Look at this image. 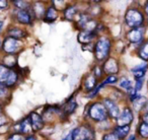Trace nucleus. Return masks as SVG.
<instances>
[{
    "label": "nucleus",
    "mask_w": 148,
    "mask_h": 140,
    "mask_svg": "<svg viewBox=\"0 0 148 140\" xmlns=\"http://www.w3.org/2000/svg\"><path fill=\"white\" fill-rule=\"evenodd\" d=\"M112 50V40L108 36H99L95 42L93 55L95 59L99 63H103L110 58Z\"/></svg>",
    "instance_id": "1"
},
{
    "label": "nucleus",
    "mask_w": 148,
    "mask_h": 140,
    "mask_svg": "<svg viewBox=\"0 0 148 140\" xmlns=\"http://www.w3.org/2000/svg\"><path fill=\"white\" fill-rule=\"evenodd\" d=\"M125 23L131 29L143 27L145 23V14L139 7H129L125 13Z\"/></svg>",
    "instance_id": "2"
},
{
    "label": "nucleus",
    "mask_w": 148,
    "mask_h": 140,
    "mask_svg": "<svg viewBox=\"0 0 148 140\" xmlns=\"http://www.w3.org/2000/svg\"><path fill=\"white\" fill-rule=\"evenodd\" d=\"M87 117L89 120L97 123H101V122H105L107 120H109V115L108 112L106 110L105 105L103 104V102H93L87 108Z\"/></svg>",
    "instance_id": "3"
},
{
    "label": "nucleus",
    "mask_w": 148,
    "mask_h": 140,
    "mask_svg": "<svg viewBox=\"0 0 148 140\" xmlns=\"http://www.w3.org/2000/svg\"><path fill=\"white\" fill-rule=\"evenodd\" d=\"M25 48V43L21 40L5 37L1 44V51L4 55H17Z\"/></svg>",
    "instance_id": "4"
},
{
    "label": "nucleus",
    "mask_w": 148,
    "mask_h": 140,
    "mask_svg": "<svg viewBox=\"0 0 148 140\" xmlns=\"http://www.w3.org/2000/svg\"><path fill=\"white\" fill-rule=\"evenodd\" d=\"M73 134L74 140H88V139H95V129L92 126L88 123L81 124L78 127L74 128L71 130Z\"/></svg>",
    "instance_id": "5"
},
{
    "label": "nucleus",
    "mask_w": 148,
    "mask_h": 140,
    "mask_svg": "<svg viewBox=\"0 0 148 140\" xmlns=\"http://www.w3.org/2000/svg\"><path fill=\"white\" fill-rule=\"evenodd\" d=\"M12 17L16 23L23 25H32L34 19H36L33 10L31 9H17L14 8L12 11Z\"/></svg>",
    "instance_id": "6"
},
{
    "label": "nucleus",
    "mask_w": 148,
    "mask_h": 140,
    "mask_svg": "<svg viewBox=\"0 0 148 140\" xmlns=\"http://www.w3.org/2000/svg\"><path fill=\"white\" fill-rule=\"evenodd\" d=\"M145 27H136V29H131L126 35V39L130 44L133 45H140L144 42V37H145Z\"/></svg>",
    "instance_id": "7"
},
{
    "label": "nucleus",
    "mask_w": 148,
    "mask_h": 140,
    "mask_svg": "<svg viewBox=\"0 0 148 140\" xmlns=\"http://www.w3.org/2000/svg\"><path fill=\"white\" fill-rule=\"evenodd\" d=\"M134 120V112L133 109L128 106L123 108V110L120 113L119 117L116 120L117 126H131L132 122Z\"/></svg>",
    "instance_id": "8"
},
{
    "label": "nucleus",
    "mask_w": 148,
    "mask_h": 140,
    "mask_svg": "<svg viewBox=\"0 0 148 140\" xmlns=\"http://www.w3.org/2000/svg\"><path fill=\"white\" fill-rule=\"evenodd\" d=\"M101 102L105 105L106 110L108 112V115H109V118L116 121L117 118L119 117L120 113H121V110H120L118 103L114 101V100L110 99V97H105Z\"/></svg>",
    "instance_id": "9"
},
{
    "label": "nucleus",
    "mask_w": 148,
    "mask_h": 140,
    "mask_svg": "<svg viewBox=\"0 0 148 140\" xmlns=\"http://www.w3.org/2000/svg\"><path fill=\"white\" fill-rule=\"evenodd\" d=\"M32 131L33 130H32L31 124H29V120L27 116L12 125V133H19L27 136L32 134Z\"/></svg>",
    "instance_id": "10"
},
{
    "label": "nucleus",
    "mask_w": 148,
    "mask_h": 140,
    "mask_svg": "<svg viewBox=\"0 0 148 140\" xmlns=\"http://www.w3.org/2000/svg\"><path fill=\"white\" fill-rule=\"evenodd\" d=\"M103 73L108 75H117L120 71V64L116 58L110 57L108 60H106L103 64Z\"/></svg>",
    "instance_id": "11"
},
{
    "label": "nucleus",
    "mask_w": 148,
    "mask_h": 140,
    "mask_svg": "<svg viewBox=\"0 0 148 140\" xmlns=\"http://www.w3.org/2000/svg\"><path fill=\"white\" fill-rule=\"evenodd\" d=\"M27 117H29L33 132H40L43 130L44 126H45V121H44L42 115H40L37 112H32Z\"/></svg>",
    "instance_id": "12"
},
{
    "label": "nucleus",
    "mask_w": 148,
    "mask_h": 140,
    "mask_svg": "<svg viewBox=\"0 0 148 140\" xmlns=\"http://www.w3.org/2000/svg\"><path fill=\"white\" fill-rule=\"evenodd\" d=\"M97 38H99V34L97 32L91 31H80L77 36V40L82 46L93 44V42L97 41Z\"/></svg>",
    "instance_id": "13"
},
{
    "label": "nucleus",
    "mask_w": 148,
    "mask_h": 140,
    "mask_svg": "<svg viewBox=\"0 0 148 140\" xmlns=\"http://www.w3.org/2000/svg\"><path fill=\"white\" fill-rule=\"evenodd\" d=\"M99 85V79L95 77V75L92 72H90L89 74L85 75L82 79V89L84 91V93H91L95 87Z\"/></svg>",
    "instance_id": "14"
},
{
    "label": "nucleus",
    "mask_w": 148,
    "mask_h": 140,
    "mask_svg": "<svg viewBox=\"0 0 148 140\" xmlns=\"http://www.w3.org/2000/svg\"><path fill=\"white\" fill-rule=\"evenodd\" d=\"M6 37H10L13 38V39L23 41V39L27 37V32L25 27H17V25H11V27H9L7 29Z\"/></svg>",
    "instance_id": "15"
},
{
    "label": "nucleus",
    "mask_w": 148,
    "mask_h": 140,
    "mask_svg": "<svg viewBox=\"0 0 148 140\" xmlns=\"http://www.w3.org/2000/svg\"><path fill=\"white\" fill-rule=\"evenodd\" d=\"M80 13H81V11L77 8L76 5H74V4L66 5V7L64 8V17H65V19H67V21H69L76 23L79 15H80Z\"/></svg>",
    "instance_id": "16"
},
{
    "label": "nucleus",
    "mask_w": 148,
    "mask_h": 140,
    "mask_svg": "<svg viewBox=\"0 0 148 140\" xmlns=\"http://www.w3.org/2000/svg\"><path fill=\"white\" fill-rule=\"evenodd\" d=\"M59 17V9L56 6H54V4H51L49 6H47L45 11V14H44L43 21L45 23H52L54 21H56Z\"/></svg>",
    "instance_id": "17"
},
{
    "label": "nucleus",
    "mask_w": 148,
    "mask_h": 140,
    "mask_svg": "<svg viewBox=\"0 0 148 140\" xmlns=\"http://www.w3.org/2000/svg\"><path fill=\"white\" fill-rule=\"evenodd\" d=\"M21 77L19 75V72L17 69H10V72L8 74V77H7L6 81H5L4 84L6 85L9 89H13V87L16 86L17 82H18V79Z\"/></svg>",
    "instance_id": "18"
},
{
    "label": "nucleus",
    "mask_w": 148,
    "mask_h": 140,
    "mask_svg": "<svg viewBox=\"0 0 148 140\" xmlns=\"http://www.w3.org/2000/svg\"><path fill=\"white\" fill-rule=\"evenodd\" d=\"M147 69H148V63L140 64V65H137L134 68H132L131 72L133 73V76L135 78V80H137V79H144Z\"/></svg>",
    "instance_id": "19"
},
{
    "label": "nucleus",
    "mask_w": 148,
    "mask_h": 140,
    "mask_svg": "<svg viewBox=\"0 0 148 140\" xmlns=\"http://www.w3.org/2000/svg\"><path fill=\"white\" fill-rule=\"evenodd\" d=\"M77 109V102L75 99H70L61 107V111L64 116L71 115Z\"/></svg>",
    "instance_id": "20"
},
{
    "label": "nucleus",
    "mask_w": 148,
    "mask_h": 140,
    "mask_svg": "<svg viewBox=\"0 0 148 140\" xmlns=\"http://www.w3.org/2000/svg\"><path fill=\"white\" fill-rule=\"evenodd\" d=\"M131 131V126H117L113 128V132L118 136L120 140H125L130 135Z\"/></svg>",
    "instance_id": "21"
},
{
    "label": "nucleus",
    "mask_w": 148,
    "mask_h": 140,
    "mask_svg": "<svg viewBox=\"0 0 148 140\" xmlns=\"http://www.w3.org/2000/svg\"><path fill=\"white\" fill-rule=\"evenodd\" d=\"M1 63L9 69H17V56L16 55H4Z\"/></svg>",
    "instance_id": "22"
},
{
    "label": "nucleus",
    "mask_w": 148,
    "mask_h": 140,
    "mask_svg": "<svg viewBox=\"0 0 148 140\" xmlns=\"http://www.w3.org/2000/svg\"><path fill=\"white\" fill-rule=\"evenodd\" d=\"M46 8L47 7H45L44 3L40 2V1L32 4V10H33L34 15H35L36 19H43L44 14H45Z\"/></svg>",
    "instance_id": "23"
},
{
    "label": "nucleus",
    "mask_w": 148,
    "mask_h": 140,
    "mask_svg": "<svg viewBox=\"0 0 148 140\" xmlns=\"http://www.w3.org/2000/svg\"><path fill=\"white\" fill-rule=\"evenodd\" d=\"M137 56L144 62H148V41L140 44L137 49Z\"/></svg>",
    "instance_id": "24"
},
{
    "label": "nucleus",
    "mask_w": 148,
    "mask_h": 140,
    "mask_svg": "<svg viewBox=\"0 0 148 140\" xmlns=\"http://www.w3.org/2000/svg\"><path fill=\"white\" fill-rule=\"evenodd\" d=\"M10 91L11 89L4 83H0V103L3 104L4 102L10 101Z\"/></svg>",
    "instance_id": "25"
},
{
    "label": "nucleus",
    "mask_w": 148,
    "mask_h": 140,
    "mask_svg": "<svg viewBox=\"0 0 148 140\" xmlns=\"http://www.w3.org/2000/svg\"><path fill=\"white\" fill-rule=\"evenodd\" d=\"M118 83H119V86L121 87L123 91H125L126 93H130V91H131L132 89H134L132 81L130 80L128 77H126V76L121 77V78L119 79V81H118Z\"/></svg>",
    "instance_id": "26"
},
{
    "label": "nucleus",
    "mask_w": 148,
    "mask_h": 140,
    "mask_svg": "<svg viewBox=\"0 0 148 140\" xmlns=\"http://www.w3.org/2000/svg\"><path fill=\"white\" fill-rule=\"evenodd\" d=\"M137 135L141 139H148V124L140 121L137 126Z\"/></svg>",
    "instance_id": "27"
},
{
    "label": "nucleus",
    "mask_w": 148,
    "mask_h": 140,
    "mask_svg": "<svg viewBox=\"0 0 148 140\" xmlns=\"http://www.w3.org/2000/svg\"><path fill=\"white\" fill-rule=\"evenodd\" d=\"M146 101H147V99H146L145 97L139 95L137 97H136L135 101L132 103V105H133V109L136 110L137 112H140V113H141L142 110H143V108H144V106H145V104H146Z\"/></svg>",
    "instance_id": "28"
},
{
    "label": "nucleus",
    "mask_w": 148,
    "mask_h": 140,
    "mask_svg": "<svg viewBox=\"0 0 148 140\" xmlns=\"http://www.w3.org/2000/svg\"><path fill=\"white\" fill-rule=\"evenodd\" d=\"M118 81H119V77H118L117 75H108L107 77H105V78L99 83V85L101 89H103V87L108 86V85L115 84Z\"/></svg>",
    "instance_id": "29"
},
{
    "label": "nucleus",
    "mask_w": 148,
    "mask_h": 140,
    "mask_svg": "<svg viewBox=\"0 0 148 140\" xmlns=\"http://www.w3.org/2000/svg\"><path fill=\"white\" fill-rule=\"evenodd\" d=\"M9 72H10V69L0 62V83H5L7 77H8Z\"/></svg>",
    "instance_id": "30"
},
{
    "label": "nucleus",
    "mask_w": 148,
    "mask_h": 140,
    "mask_svg": "<svg viewBox=\"0 0 148 140\" xmlns=\"http://www.w3.org/2000/svg\"><path fill=\"white\" fill-rule=\"evenodd\" d=\"M12 4L14 8L17 9H31L32 4L29 1H23V0H14L12 1Z\"/></svg>",
    "instance_id": "31"
},
{
    "label": "nucleus",
    "mask_w": 148,
    "mask_h": 140,
    "mask_svg": "<svg viewBox=\"0 0 148 140\" xmlns=\"http://www.w3.org/2000/svg\"><path fill=\"white\" fill-rule=\"evenodd\" d=\"M9 118L3 113L2 111H0V131L3 129V128H6L9 129L10 127V124H9Z\"/></svg>",
    "instance_id": "32"
},
{
    "label": "nucleus",
    "mask_w": 148,
    "mask_h": 140,
    "mask_svg": "<svg viewBox=\"0 0 148 140\" xmlns=\"http://www.w3.org/2000/svg\"><path fill=\"white\" fill-rule=\"evenodd\" d=\"M92 73L95 75V77H97V79H101V77H103V75L105 74V73H103V67H101V65H95V67H93Z\"/></svg>",
    "instance_id": "33"
},
{
    "label": "nucleus",
    "mask_w": 148,
    "mask_h": 140,
    "mask_svg": "<svg viewBox=\"0 0 148 140\" xmlns=\"http://www.w3.org/2000/svg\"><path fill=\"white\" fill-rule=\"evenodd\" d=\"M6 140H25V135L19 133H10L6 137Z\"/></svg>",
    "instance_id": "34"
},
{
    "label": "nucleus",
    "mask_w": 148,
    "mask_h": 140,
    "mask_svg": "<svg viewBox=\"0 0 148 140\" xmlns=\"http://www.w3.org/2000/svg\"><path fill=\"white\" fill-rule=\"evenodd\" d=\"M103 140H120V139L113 131H111V132H107V133L103 134Z\"/></svg>",
    "instance_id": "35"
},
{
    "label": "nucleus",
    "mask_w": 148,
    "mask_h": 140,
    "mask_svg": "<svg viewBox=\"0 0 148 140\" xmlns=\"http://www.w3.org/2000/svg\"><path fill=\"white\" fill-rule=\"evenodd\" d=\"M143 83H144V79H137V80H135L134 89H135V91L137 93L142 89V87H143Z\"/></svg>",
    "instance_id": "36"
},
{
    "label": "nucleus",
    "mask_w": 148,
    "mask_h": 140,
    "mask_svg": "<svg viewBox=\"0 0 148 140\" xmlns=\"http://www.w3.org/2000/svg\"><path fill=\"white\" fill-rule=\"evenodd\" d=\"M9 6V3L7 0H0V9H5Z\"/></svg>",
    "instance_id": "37"
},
{
    "label": "nucleus",
    "mask_w": 148,
    "mask_h": 140,
    "mask_svg": "<svg viewBox=\"0 0 148 140\" xmlns=\"http://www.w3.org/2000/svg\"><path fill=\"white\" fill-rule=\"evenodd\" d=\"M140 121L148 124V114H141L140 115Z\"/></svg>",
    "instance_id": "38"
},
{
    "label": "nucleus",
    "mask_w": 148,
    "mask_h": 140,
    "mask_svg": "<svg viewBox=\"0 0 148 140\" xmlns=\"http://www.w3.org/2000/svg\"><path fill=\"white\" fill-rule=\"evenodd\" d=\"M25 140H38V138L35 134L32 133V134H29V135L25 136Z\"/></svg>",
    "instance_id": "39"
},
{
    "label": "nucleus",
    "mask_w": 148,
    "mask_h": 140,
    "mask_svg": "<svg viewBox=\"0 0 148 140\" xmlns=\"http://www.w3.org/2000/svg\"><path fill=\"white\" fill-rule=\"evenodd\" d=\"M63 140H74L73 134H72V131H70L69 133H68L67 135H66L65 137L63 138Z\"/></svg>",
    "instance_id": "40"
},
{
    "label": "nucleus",
    "mask_w": 148,
    "mask_h": 140,
    "mask_svg": "<svg viewBox=\"0 0 148 140\" xmlns=\"http://www.w3.org/2000/svg\"><path fill=\"white\" fill-rule=\"evenodd\" d=\"M143 12L144 14H145V16L148 17V1H146L145 4H144V8H143Z\"/></svg>",
    "instance_id": "41"
},
{
    "label": "nucleus",
    "mask_w": 148,
    "mask_h": 140,
    "mask_svg": "<svg viewBox=\"0 0 148 140\" xmlns=\"http://www.w3.org/2000/svg\"><path fill=\"white\" fill-rule=\"evenodd\" d=\"M141 114H148V100L146 101V104H145V106H144L143 110H142Z\"/></svg>",
    "instance_id": "42"
},
{
    "label": "nucleus",
    "mask_w": 148,
    "mask_h": 140,
    "mask_svg": "<svg viewBox=\"0 0 148 140\" xmlns=\"http://www.w3.org/2000/svg\"><path fill=\"white\" fill-rule=\"evenodd\" d=\"M126 140H138V139H137V137H136V135L131 134V135H129L127 138H126Z\"/></svg>",
    "instance_id": "43"
},
{
    "label": "nucleus",
    "mask_w": 148,
    "mask_h": 140,
    "mask_svg": "<svg viewBox=\"0 0 148 140\" xmlns=\"http://www.w3.org/2000/svg\"><path fill=\"white\" fill-rule=\"evenodd\" d=\"M3 27H4V23H3L2 21H0V33H1V32H2Z\"/></svg>",
    "instance_id": "44"
},
{
    "label": "nucleus",
    "mask_w": 148,
    "mask_h": 140,
    "mask_svg": "<svg viewBox=\"0 0 148 140\" xmlns=\"http://www.w3.org/2000/svg\"><path fill=\"white\" fill-rule=\"evenodd\" d=\"M1 106H2V104L0 103V111H1Z\"/></svg>",
    "instance_id": "45"
},
{
    "label": "nucleus",
    "mask_w": 148,
    "mask_h": 140,
    "mask_svg": "<svg viewBox=\"0 0 148 140\" xmlns=\"http://www.w3.org/2000/svg\"><path fill=\"white\" fill-rule=\"evenodd\" d=\"M1 44H2V42H1V40H0V47H1Z\"/></svg>",
    "instance_id": "46"
},
{
    "label": "nucleus",
    "mask_w": 148,
    "mask_h": 140,
    "mask_svg": "<svg viewBox=\"0 0 148 140\" xmlns=\"http://www.w3.org/2000/svg\"><path fill=\"white\" fill-rule=\"evenodd\" d=\"M88 140H95V139H88Z\"/></svg>",
    "instance_id": "47"
}]
</instances>
